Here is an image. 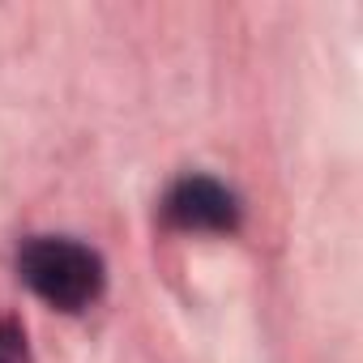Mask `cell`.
Instances as JSON below:
<instances>
[{"label": "cell", "mask_w": 363, "mask_h": 363, "mask_svg": "<svg viewBox=\"0 0 363 363\" xmlns=\"http://www.w3.org/2000/svg\"><path fill=\"white\" fill-rule=\"evenodd\" d=\"M18 282L60 316H82L107 295V261L77 235H26L13 257Z\"/></svg>", "instance_id": "cell-1"}, {"label": "cell", "mask_w": 363, "mask_h": 363, "mask_svg": "<svg viewBox=\"0 0 363 363\" xmlns=\"http://www.w3.org/2000/svg\"><path fill=\"white\" fill-rule=\"evenodd\" d=\"M0 363H35L30 333L18 316H0Z\"/></svg>", "instance_id": "cell-3"}, {"label": "cell", "mask_w": 363, "mask_h": 363, "mask_svg": "<svg viewBox=\"0 0 363 363\" xmlns=\"http://www.w3.org/2000/svg\"><path fill=\"white\" fill-rule=\"evenodd\" d=\"M158 223L175 235H240L244 227V201L231 184L206 171L175 175L158 197Z\"/></svg>", "instance_id": "cell-2"}]
</instances>
